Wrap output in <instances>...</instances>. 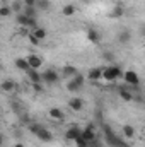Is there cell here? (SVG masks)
<instances>
[{
  "mask_svg": "<svg viewBox=\"0 0 145 147\" xmlns=\"http://www.w3.org/2000/svg\"><path fill=\"white\" fill-rule=\"evenodd\" d=\"M140 34H142V36L145 38V24L142 26V28H140Z\"/></svg>",
  "mask_w": 145,
  "mask_h": 147,
  "instance_id": "cell-32",
  "label": "cell"
},
{
  "mask_svg": "<svg viewBox=\"0 0 145 147\" xmlns=\"http://www.w3.org/2000/svg\"><path fill=\"white\" fill-rule=\"evenodd\" d=\"M84 80H85L84 75H82V74H77L72 80L67 82V91H70V92H77V91H80V89L84 87Z\"/></svg>",
  "mask_w": 145,
  "mask_h": 147,
  "instance_id": "cell-4",
  "label": "cell"
},
{
  "mask_svg": "<svg viewBox=\"0 0 145 147\" xmlns=\"http://www.w3.org/2000/svg\"><path fill=\"white\" fill-rule=\"evenodd\" d=\"M87 39H89L91 43H94V45H99V43H101V34H99L94 28H91V29H87Z\"/></svg>",
  "mask_w": 145,
  "mask_h": 147,
  "instance_id": "cell-15",
  "label": "cell"
},
{
  "mask_svg": "<svg viewBox=\"0 0 145 147\" xmlns=\"http://www.w3.org/2000/svg\"><path fill=\"white\" fill-rule=\"evenodd\" d=\"M14 147H24L22 144H14Z\"/></svg>",
  "mask_w": 145,
  "mask_h": 147,
  "instance_id": "cell-33",
  "label": "cell"
},
{
  "mask_svg": "<svg viewBox=\"0 0 145 147\" xmlns=\"http://www.w3.org/2000/svg\"><path fill=\"white\" fill-rule=\"evenodd\" d=\"M15 67H17L19 70H22V72H28V70L31 69L28 58H15Z\"/></svg>",
  "mask_w": 145,
  "mask_h": 147,
  "instance_id": "cell-17",
  "label": "cell"
},
{
  "mask_svg": "<svg viewBox=\"0 0 145 147\" xmlns=\"http://www.w3.org/2000/svg\"><path fill=\"white\" fill-rule=\"evenodd\" d=\"M38 9H41V10H48L50 9V0H38Z\"/></svg>",
  "mask_w": 145,
  "mask_h": 147,
  "instance_id": "cell-26",
  "label": "cell"
},
{
  "mask_svg": "<svg viewBox=\"0 0 145 147\" xmlns=\"http://www.w3.org/2000/svg\"><path fill=\"white\" fill-rule=\"evenodd\" d=\"M80 147H91V144H85V146H80Z\"/></svg>",
  "mask_w": 145,
  "mask_h": 147,
  "instance_id": "cell-34",
  "label": "cell"
},
{
  "mask_svg": "<svg viewBox=\"0 0 145 147\" xmlns=\"http://www.w3.org/2000/svg\"><path fill=\"white\" fill-rule=\"evenodd\" d=\"M36 137L41 142H51V140H53V134H51L48 128L41 127V125H39V128H38V132H36Z\"/></svg>",
  "mask_w": 145,
  "mask_h": 147,
  "instance_id": "cell-7",
  "label": "cell"
},
{
  "mask_svg": "<svg viewBox=\"0 0 145 147\" xmlns=\"http://www.w3.org/2000/svg\"><path fill=\"white\" fill-rule=\"evenodd\" d=\"M103 132H104V137H106V140H108V144L111 147H128L125 142H123V139H119L114 132H113V128L111 127H104L103 128Z\"/></svg>",
  "mask_w": 145,
  "mask_h": 147,
  "instance_id": "cell-1",
  "label": "cell"
},
{
  "mask_svg": "<svg viewBox=\"0 0 145 147\" xmlns=\"http://www.w3.org/2000/svg\"><path fill=\"white\" fill-rule=\"evenodd\" d=\"M63 74H65V75H72V77H75L79 72H77V69H75V67L67 65V67H63Z\"/></svg>",
  "mask_w": 145,
  "mask_h": 147,
  "instance_id": "cell-24",
  "label": "cell"
},
{
  "mask_svg": "<svg viewBox=\"0 0 145 147\" xmlns=\"http://www.w3.org/2000/svg\"><path fill=\"white\" fill-rule=\"evenodd\" d=\"M123 74L125 72H121L119 67H116V65H109V67H106V69L103 70V79H106L108 82H113V80L123 77Z\"/></svg>",
  "mask_w": 145,
  "mask_h": 147,
  "instance_id": "cell-3",
  "label": "cell"
},
{
  "mask_svg": "<svg viewBox=\"0 0 145 147\" xmlns=\"http://www.w3.org/2000/svg\"><path fill=\"white\" fill-rule=\"evenodd\" d=\"M15 21H17V24L21 26V28H26V29H38V22L36 19H33V17H29V16H26L24 12H21V14H17V17H15Z\"/></svg>",
  "mask_w": 145,
  "mask_h": 147,
  "instance_id": "cell-2",
  "label": "cell"
},
{
  "mask_svg": "<svg viewBox=\"0 0 145 147\" xmlns=\"http://www.w3.org/2000/svg\"><path fill=\"white\" fill-rule=\"evenodd\" d=\"M123 135L126 139H133L135 137V128L132 125H123Z\"/></svg>",
  "mask_w": 145,
  "mask_h": 147,
  "instance_id": "cell-20",
  "label": "cell"
},
{
  "mask_svg": "<svg viewBox=\"0 0 145 147\" xmlns=\"http://www.w3.org/2000/svg\"><path fill=\"white\" fill-rule=\"evenodd\" d=\"M28 77H29V80L33 82V84H38V82H43V74L38 72V69H29L28 70Z\"/></svg>",
  "mask_w": 145,
  "mask_h": 147,
  "instance_id": "cell-13",
  "label": "cell"
},
{
  "mask_svg": "<svg viewBox=\"0 0 145 147\" xmlns=\"http://www.w3.org/2000/svg\"><path fill=\"white\" fill-rule=\"evenodd\" d=\"M26 58H28V62H29L31 69H39V67L43 65V58H41L39 55H34V53H31V55H28Z\"/></svg>",
  "mask_w": 145,
  "mask_h": 147,
  "instance_id": "cell-10",
  "label": "cell"
},
{
  "mask_svg": "<svg viewBox=\"0 0 145 147\" xmlns=\"http://www.w3.org/2000/svg\"><path fill=\"white\" fill-rule=\"evenodd\" d=\"M123 14H125L123 3H116V5L113 7V10L109 12V17H111V19H119V17H123Z\"/></svg>",
  "mask_w": 145,
  "mask_h": 147,
  "instance_id": "cell-11",
  "label": "cell"
},
{
  "mask_svg": "<svg viewBox=\"0 0 145 147\" xmlns=\"http://www.w3.org/2000/svg\"><path fill=\"white\" fill-rule=\"evenodd\" d=\"M33 89H34L36 92H43V86H41V82H38V84H33Z\"/></svg>",
  "mask_w": 145,
  "mask_h": 147,
  "instance_id": "cell-30",
  "label": "cell"
},
{
  "mask_svg": "<svg viewBox=\"0 0 145 147\" xmlns=\"http://www.w3.org/2000/svg\"><path fill=\"white\" fill-rule=\"evenodd\" d=\"M33 34H34L39 41H41V39H44V38H46V29H44V28H38V29H34V31H33Z\"/></svg>",
  "mask_w": 145,
  "mask_h": 147,
  "instance_id": "cell-23",
  "label": "cell"
},
{
  "mask_svg": "<svg viewBox=\"0 0 145 147\" xmlns=\"http://www.w3.org/2000/svg\"><path fill=\"white\" fill-rule=\"evenodd\" d=\"M12 9H14L15 12H19V10H21V3H19V2H14V3H12Z\"/></svg>",
  "mask_w": 145,
  "mask_h": 147,
  "instance_id": "cell-31",
  "label": "cell"
},
{
  "mask_svg": "<svg viewBox=\"0 0 145 147\" xmlns=\"http://www.w3.org/2000/svg\"><path fill=\"white\" fill-rule=\"evenodd\" d=\"M28 38H29V41H31L33 45H39V43H41V41H39V39L33 34V33H28Z\"/></svg>",
  "mask_w": 145,
  "mask_h": 147,
  "instance_id": "cell-28",
  "label": "cell"
},
{
  "mask_svg": "<svg viewBox=\"0 0 145 147\" xmlns=\"http://www.w3.org/2000/svg\"><path fill=\"white\" fill-rule=\"evenodd\" d=\"M36 9L38 7H24V14L33 17V19H36Z\"/></svg>",
  "mask_w": 145,
  "mask_h": 147,
  "instance_id": "cell-25",
  "label": "cell"
},
{
  "mask_svg": "<svg viewBox=\"0 0 145 147\" xmlns=\"http://www.w3.org/2000/svg\"><path fill=\"white\" fill-rule=\"evenodd\" d=\"M82 2H89V0H82Z\"/></svg>",
  "mask_w": 145,
  "mask_h": 147,
  "instance_id": "cell-35",
  "label": "cell"
},
{
  "mask_svg": "<svg viewBox=\"0 0 145 147\" xmlns=\"http://www.w3.org/2000/svg\"><path fill=\"white\" fill-rule=\"evenodd\" d=\"M103 70H104V69L94 67V69H91V70H89V74H87V77H89L91 80H99V79L103 77Z\"/></svg>",
  "mask_w": 145,
  "mask_h": 147,
  "instance_id": "cell-19",
  "label": "cell"
},
{
  "mask_svg": "<svg viewBox=\"0 0 145 147\" xmlns=\"http://www.w3.org/2000/svg\"><path fill=\"white\" fill-rule=\"evenodd\" d=\"M48 115H50V118H53V120H58V121H62V120L65 118V113L60 110V108H51V110L48 111Z\"/></svg>",
  "mask_w": 145,
  "mask_h": 147,
  "instance_id": "cell-18",
  "label": "cell"
},
{
  "mask_svg": "<svg viewBox=\"0 0 145 147\" xmlns=\"http://www.w3.org/2000/svg\"><path fill=\"white\" fill-rule=\"evenodd\" d=\"M62 14H63L65 17H70V16H73V14H75V5H72V3H67V5L62 9Z\"/></svg>",
  "mask_w": 145,
  "mask_h": 147,
  "instance_id": "cell-21",
  "label": "cell"
},
{
  "mask_svg": "<svg viewBox=\"0 0 145 147\" xmlns=\"http://www.w3.org/2000/svg\"><path fill=\"white\" fill-rule=\"evenodd\" d=\"M118 94H119V98L123 99V101H132L133 99V96H132V92H130V86H119L118 87Z\"/></svg>",
  "mask_w": 145,
  "mask_h": 147,
  "instance_id": "cell-12",
  "label": "cell"
},
{
  "mask_svg": "<svg viewBox=\"0 0 145 147\" xmlns=\"http://www.w3.org/2000/svg\"><path fill=\"white\" fill-rule=\"evenodd\" d=\"M0 16H2V17H9V16H10V7L3 5V7L0 9Z\"/></svg>",
  "mask_w": 145,
  "mask_h": 147,
  "instance_id": "cell-27",
  "label": "cell"
},
{
  "mask_svg": "<svg viewBox=\"0 0 145 147\" xmlns=\"http://www.w3.org/2000/svg\"><path fill=\"white\" fill-rule=\"evenodd\" d=\"M82 132H84V128H79V127H75V125H73V127H70V128L67 130L65 139H67V140H73V142H75V140L82 135Z\"/></svg>",
  "mask_w": 145,
  "mask_h": 147,
  "instance_id": "cell-9",
  "label": "cell"
},
{
  "mask_svg": "<svg viewBox=\"0 0 145 147\" xmlns=\"http://www.w3.org/2000/svg\"><path fill=\"white\" fill-rule=\"evenodd\" d=\"M2 89H3L5 92H12V91L15 89L14 80H3V82H2Z\"/></svg>",
  "mask_w": 145,
  "mask_h": 147,
  "instance_id": "cell-22",
  "label": "cell"
},
{
  "mask_svg": "<svg viewBox=\"0 0 145 147\" xmlns=\"http://www.w3.org/2000/svg\"><path fill=\"white\" fill-rule=\"evenodd\" d=\"M82 137L85 139V142H87V144H92V142H96V127H94V123H89V125L84 128V132H82Z\"/></svg>",
  "mask_w": 145,
  "mask_h": 147,
  "instance_id": "cell-6",
  "label": "cell"
},
{
  "mask_svg": "<svg viewBox=\"0 0 145 147\" xmlns=\"http://www.w3.org/2000/svg\"><path fill=\"white\" fill-rule=\"evenodd\" d=\"M43 74V82L44 84H56V80H58V74L55 72L53 69H48V70H44V72H41Z\"/></svg>",
  "mask_w": 145,
  "mask_h": 147,
  "instance_id": "cell-8",
  "label": "cell"
},
{
  "mask_svg": "<svg viewBox=\"0 0 145 147\" xmlns=\"http://www.w3.org/2000/svg\"><path fill=\"white\" fill-rule=\"evenodd\" d=\"M24 5H26V7H36L38 0H24Z\"/></svg>",
  "mask_w": 145,
  "mask_h": 147,
  "instance_id": "cell-29",
  "label": "cell"
},
{
  "mask_svg": "<svg viewBox=\"0 0 145 147\" xmlns=\"http://www.w3.org/2000/svg\"><path fill=\"white\" fill-rule=\"evenodd\" d=\"M68 106H70L72 111H82V108H84V101H82L80 98H72V99H68Z\"/></svg>",
  "mask_w": 145,
  "mask_h": 147,
  "instance_id": "cell-14",
  "label": "cell"
},
{
  "mask_svg": "<svg viewBox=\"0 0 145 147\" xmlns=\"http://www.w3.org/2000/svg\"><path fill=\"white\" fill-rule=\"evenodd\" d=\"M123 79H125V84L130 86V87H138V84H140L138 75H137V72H133V70H126V72L123 74Z\"/></svg>",
  "mask_w": 145,
  "mask_h": 147,
  "instance_id": "cell-5",
  "label": "cell"
},
{
  "mask_svg": "<svg viewBox=\"0 0 145 147\" xmlns=\"http://www.w3.org/2000/svg\"><path fill=\"white\" fill-rule=\"evenodd\" d=\"M130 39H132V33H130L128 29H121V31L118 33V41H119L121 45H128Z\"/></svg>",
  "mask_w": 145,
  "mask_h": 147,
  "instance_id": "cell-16",
  "label": "cell"
}]
</instances>
